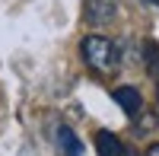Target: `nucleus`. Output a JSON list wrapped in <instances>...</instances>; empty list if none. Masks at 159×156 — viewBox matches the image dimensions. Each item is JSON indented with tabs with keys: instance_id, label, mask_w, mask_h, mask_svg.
Instances as JSON below:
<instances>
[{
	"instance_id": "obj_1",
	"label": "nucleus",
	"mask_w": 159,
	"mask_h": 156,
	"mask_svg": "<svg viewBox=\"0 0 159 156\" xmlns=\"http://www.w3.org/2000/svg\"><path fill=\"white\" fill-rule=\"evenodd\" d=\"M80 54H83V64L96 73V76H111L118 70V45L108 35L92 32L80 42Z\"/></svg>"
},
{
	"instance_id": "obj_2",
	"label": "nucleus",
	"mask_w": 159,
	"mask_h": 156,
	"mask_svg": "<svg viewBox=\"0 0 159 156\" xmlns=\"http://www.w3.org/2000/svg\"><path fill=\"white\" fill-rule=\"evenodd\" d=\"M118 3L121 0H83V16L92 29H102L118 16Z\"/></svg>"
},
{
	"instance_id": "obj_3",
	"label": "nucleus",
	"mask_w": 159,
	"mask_h": 156,
	"mask_svg": "<svg viewBox=\"0 0 159 156\" xmlns=\"http://www.w3.org/2000/svg\"><path fill=\"white\" fill-rule=\"evenodd\" d=\"M115 102H118V108H121L127 118H137V115L143 112V99L134 86H118L115 89Z\"/></svg>"
},
{
	"instance_id": "obj_4",
	"label": "nucleus",
	"mask_w": 159,
	"mask_h": 156,
	"mask_svg": "<svg viewBox=\"0 0 159 156\" xmlns=\"http://www.w3.org/2000/svg\"><path fill=\"white\" fill-rule=\"evenodd\" d=\"M57 147L64 150V156H83V144H80V137L70 131L67 124L57 127Z\"/></svg>"
},
{
	"instance_id": "obj_5",
	"label": "nucleus",
	"mask_w": 159,
	"mask_h": 156,
	"mask_svg": "<svg viewBox=\"0 0 159 156\" xmlns=\"http://www.w3.org/2000/svg\"><path fill=\"white\" fill-rule=\"evenodd\" d=\"M96 150H99V156H121L124 153L121 140H118L111 131H99L96 134Z\"/></svg>"
},
{
	"instance_id": "obj_6",
	"label": "nucleus",
	"mask_w": 159,
	"mask_h": 156,
	"mask_svg": "<svg viewBox=\"0 0 159 156\" xmlns=\"http://www.w3.org/2000/svg\"><path fill=\"white\" fill-rule=\"evenodd\" d=\"M143 64H147V73L159 83V45H156V42H147V45H143Z\"/></svg>"
},
{
	"instance_id": "obj_7",
	"label": "nucleus",
	"mask_w": 159,
	"mask_h": 156,
	"mask_svg": "<svg viewBox=\"0 0 159 156\" xmlns=\"http://www.w3.org/2000/svg\"><path fill=\"white\" fill-rule=\"evenodd\" d=\"M147 156H159V144H153V147H147Z\"/></svg>"
},
{
	"instance_id": "obj_8",
	"label": "nucleus",
	"mask_w": 159,
	"mask_h": 156,
	"mask_svg": "<svg viewBox=\"0 0 159 156\" xmlns=\"http://www.w3.org/2000/svg\"><path fill=\"white\" fill-rule=\"evenodd\" d=\"M147 3H150V7H159V0H147Z\"/></svg>"
}]
</instances>
